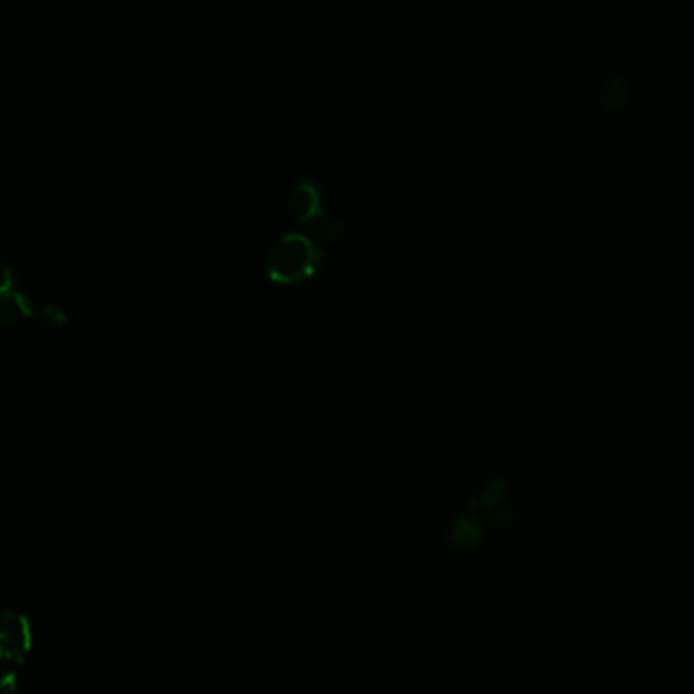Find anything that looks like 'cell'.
Returning a JSON list of instances; mask_svg holds the SVG:
<instances>
[{
	"label": "cell",
	"mask_w": 694,
	"mask_h": 694,
	"mask_svg": "<svg viewBox=\"0 0 694 694\" xmlns=\"http://www.w3.org/2000/svg\"><path fill=\"white\" fill-rule=\"evenodd\" d=\"M479 538H481V526L477 522V517H473V515L460 517L450 532L452 548H460V550L475 546Z\"/></svg>",
	"instance_id": "obj_3"
},
{
	"label": "cell",
	"mask_w": 694,
	"mask_h": 694,
	"mask_svg": "<svg viewBox=\"0 0 694 694\" xmlns=\"http://www.w3.org/2000/svg\"><path fill=\"white\" fill-rule=\"evenodd\" d=\"M287 206L296 216V220L302 224L314 222L316 218L324 216V204H322L320 188L310 178H302L292 186V190H289Z\"/></svg>",
	"instance_id": "obj_2"
},
{
	"label": "cell",
	"mask_w": 694,
	"mask_h": 694,
	"mask_svg": "<svg viewBox=\"0 0 694 694\" xmlns=\"http://www.w3.org/2000/svg\"><path fill=\"white\" fill-rule=\"evenodd\" d=\"M324 251L304 233H285L269 249L267 277L277 285H300L310 281L320 263Z\"/></svg>",
	"instance_id": "obj_1"
}]
</instances>
